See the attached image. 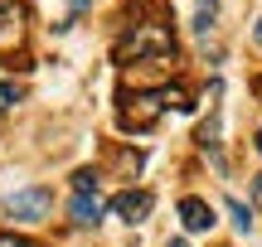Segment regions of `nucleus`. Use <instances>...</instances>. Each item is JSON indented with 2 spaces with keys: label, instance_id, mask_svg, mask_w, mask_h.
Returning <instances> with one entry per match:
<instances>
[{
  "label": "nucleus",
  "instance_id": "1",
  "mask_svg": "<svg viewBox=\"0 0 262 247\" xmlns=\"http://www.w3.org/2000/svg\"><path fill=\"white\" fill-rule=\"evenodd\" d=\"M117 63H175V34L160 19H141L117 39Z\"/></svg>",
  "mask_w": 262,
  "mask_h": 247
},
{
  "label": "nucleus",
  "instance_id": "2",
  "mask_svg": "<svg viewBox=\"0 0 262 247\" xmlns=\"http://www.w3.org/2000/svg\"><path fill=\"white\" fill-rule=\"evenodd\" d=\"M49 209H54V189H44V184H34V189H19L5 199V213L15 223H39L49 218Z\"/></svg>",
  "mask_w": 262,
  "mask_h": 247
},
{
  "label": "nucleus",
  "instance_id": "3",
  "mask_svg": "<svg viewBox=\"0 0 262 247\" xmlns=\"http://www.w3.org/2000/svg\"><path fill=\"white\" fill-rule=\"evenodd\" d=\"M160 107H165V87H160V92L131 97V107H122V126H131V131H146V126L160 116Z\"/></svg>",
  "mask_w": 262,
  "mask_h": 247
},
{
  "label": "nucleus",
  "instance_id": "4",
  "mask_svg": "<svg viewBox=\"0 0 262 247\" xmlns=\"http://www.w3.org/2000/svg\"><path fill=\"white\" fill-rule=\"evenodd\" d=\"M150 209H156V199H150L146 189H122V194L112 199V213H117L122 223H146Z\"/></svg>",
  "mask_w": 262,
  "mask_h": 247
},
{
  "label": "nucleus",
  "instance_id": "5",
  "mask_svg": "<svg viewBox=\"0 0 262 247\" xmlns=\"http://www.w3.org/2000/svg\"><path fill=\"white\" fill-rule=\"evenodd\" d=\"M180 223H185L189 233H209L219 218H214V209H209L204 199H194V194H189V199H180Z\"/></svg>",
  "mask_w": 262,
  "mask_h": 247
},
{
  "label": "nucleus",
  "instance_id": "6",
  "mask_svg": "<svg viewBox=\"0 0 262 247\" xmlns=\"http://www.w3.org/2000/svg\"><path fill=\"white\" fill-rule=\"evenodd\" d=\"M102 199H97V194H73V204H68V218L78 223V228H97V223H102Z\"/></svg>",
  "mask_w": 262,
  "mask_h": 247
},
{
  "label": "nucleus",
  "instance_id": "7",
  "mask_svg": "<svg viewBox=\"0 0 262 247\" xmlns=\"http://www.w3.org/2000/svg\"><path fill=\"white\" fill-rule=\"evenodd\" d=\"M199 145H204V151H209V155H219V112H214V116H209V121H204V126H199Z\"/></svg>",
  "mask_w": 262,
  "mask_h": 247
},
{
  "label": "nucleus",
  "instance_id": "8",
  "mask_svg": "<svg viewBox=\"0 0 262 247\" xmlns=\"http://www.w3.org/2000/svg\"><path fill=\"white\" fill-rule=\"evenodd\" d=\"M19 102H25V87L19 83H0V116H5L10 107H19Z\"/></svg>",
  "mask_w": 262,
  "mask_h": 247
},
{
  "label": "nucleus",
  "instance_id": "9",
  "mask_svg": "<svg viewBox=\"0 0 262 247\" xmlns=\"http://www.w3.org/2000/svg\"><path fill=\"white\" fill-rule=\"evenodd\" d=\"M224 209H228V213H233V223H238V228H243V233H248V228H253V209H248V204H243V199H224Z\"/></svg>",
  "mask_w": 262,
  "mask_h": 247
},
{
  "label": "nucleus",
  "instance_id": "10",
  "mask_svg": "<svg viewBox=\"0 0 262 247\" xmlns=\"http://www.w3.org/2000/svg\"><path fill=\"white\" fill-rule=\"evenodd\" d=\"M19 10H25L19 0H0V29H5V24H15V19H19Z\"/></svg>",
  "mask_w": 262,
  "mask_h": 247
},
{
  "label": "nucleus",
  "instance_id": "11",
  "mask_svg": "<svg viewBox=\"0 0 262 247\" xmlns=\"http://www.w3.org/2000/svg\"><path fill=\"white\" fill-rule=\"evenodd\" d=\"M214 29V5H199V15H194V34H209Z\"/></svg>",
  "mask_w": 262,
  "mask_h": 247
},
{
  "label": "nucleus",
  "instance_id": "12",
  "mask_svg": "<svg viewBox=\"0 0 262 247\" xmlns=\"http://www.w3.org/2000/svg\"><path fill=\"white\" fill-rule=\"evenodd\" d=\"M73 189H78V194H93V189H97V175H93V170H78V175H73Z\"/></svg>",
  "mask_w": 262,
  "mask_h": 247
},
{
  "label": "nucleus",
  "instance_id": "13",
  "mask_svg": "<svg viewBox=\"0 0 262 247\" xmlns=\"http://www.w3.org/2000/svg\"><path fill=\"white\" fill-rule=\"evenodd\" d=\"M253 199L262 204V175H253Z\"/></svg>",
  "mask_w": 262,
  "mask_h": 247
},
{
  "label": "nucleus",
  "instance_id": "14",
  "mask_svg": "<svg viewBox=\"0 0 262 247\" xmlns=\"http://www.w3.org/2000/svg\"><path fill=\"white\" fill-rule=\"evenodd\" d=\"M0 247H34V242H19V238H0Z\"/></svg>",
  "mask_w": 262,
  "mask_h": 247
},
{
  "label": "nucleus",
  "instance_id": "15",
  "mask_svg": "<svg viewBox=\"0 0 262 247\" xmlns=\"http://www.w3.org/2000/svg\"><path fill=\"white\" fill-rule=\"evenodd\" d=\"M165 247H189V242H185V238H170V242H165Z\"/></svg>",
  "mask_w": 262,
  "mask_h": 247
},
{
  "label": "nucleus",
  "instance_id": "16",
  "mask_svg": "<svg viewBox=\"0 0 262 247\" xmlns=\"http://www.w3.org/2000/svg\"><path fill=\"white\" fill-rule=\"evenodd\" d=\"M253 145H257V155H262V131H257V136H253Z\"/></svg>",
  "mask_w": 262,
  "mask_h": 247
},
{
  "label": "nucleus",
  "instance_id": "17",
  "mask_svg": "<svg viewBox=\"0 0 262 247\" xmlns=\"http://www.w3.org/2000/svg\"><path fill=\"white\" fill-rule=\"evenodd\" d=\"M73 10H88V0H73Z\"/></svg>",
  "mask_w": 262,
  "mask_h": 247
},
{
  "label": "nucleus",
  "instance_id": "18",
  "mask_svg": "<svg viewBox=\"0 0 262 247\" xmlns=\"http://www.w3.org/2000/svg\"><path fill=\"white\" fill-rule=\"evenodd\" d=\"M257 44H262V19H257Z\"/></svg>",
  "mask_w": 262,
  "mask_h": 247
}]
</instances>
